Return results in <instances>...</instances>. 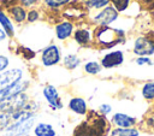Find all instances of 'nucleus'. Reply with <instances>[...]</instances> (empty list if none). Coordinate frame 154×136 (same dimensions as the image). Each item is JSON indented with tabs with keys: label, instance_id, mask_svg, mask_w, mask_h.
Instances as JSON below:
<instances>
[{
	"label": "nucleus",
	"instance_id": "11",
	"mask_svg": "<svg viewBox=\"0 0 154 136\" xmlns=\"http://www.w3.org/2000/svg\"><path fill=\"white\" fill-rule=\"evenodd\" d=\"M25 78V70L23 67H8L4 72L0 73V90Z\"/></svg>",
	"mask_w": 154,
	"mask_h": 136
},
{
	"label": "nucleus",
	"instance_id": "22",
	"mask_svg": "<svg viewBox=\"0 0 154 136\" xmlns=\"http://www.w3.org/2000/svg\"><path fill=\"white\" fill-rule=\"evenodd\" d=\"M82 69H83V72L89 76H97L103 70L99 60H88L83 64Z\"/></svg>",
	"mask_w": 154,
	"mask_h": 136
},
{
	"label": "nucleus",
	"instance_id": "28",
	"mask_svg": "<svg viewBox=\"0 0 154 136\" xmlns=\"http://www.w3.org/2000/svg\"><path fill=\"white\" fill-rule=\"evenodd\" d=\"M111 4V0H89V2L85 5L87 10L90 12L91 10H95V11H99L106 6H108Z\"/></svg>",
	"mask_w": 154,
	"mask_h": 136
},
{
	"label": "nucleus",
	"instance_id": "29",
	"mask_svg": "<svg viewBox=\"0 0 154 136\" xmlns=\"http://www.w3.org/2000/svg\"><path fill=\"white\" fill-rule=\"evenodd\" d=\"M41 17V12L37 7H31L29 10H26V22L28 23H35L40 19Z\"/></svg>",
	"mask_w": 154,
	"mask_h": 136
},
{
	"label": "nucleus",
	"instance_id": "14",
	"mask_svg": "<svg viewBox=\"0 0 154 136\" xmlns=\"http://www.w3.org/2000/svg\"><path fill=\"white\" fill-rule=\"evenodd\" d=\"M67 108L70 112H72L76 116L85 117L89 112L88 102L83 96H71L67 101Z\"/></svg>",
	"mask_w": 154,
	"mask_h": 136
},
{
	"label": "nucleus",
	"instance_id": "15",
	"mask_svg": "<svg viewBox=\"0 0 154 136\" xmlns=\"http://www.w3.org/2000/svg\"><path fill=\"white\" fill-rule=\"evenodd\" d=\"M26 111H29V110L24 108V110L16 111V112H0V134L4 132L13 122L18 120Z\"/></svg>",
	"mask_w": 154,
	"mask_h": 136
},
{
	"label": "nucleus",
	"instance_id": "31",
	"mask_svg": "<svg viewBox=\"0 0 154 136\" xmlns=\"http://www.w3.org/2000/svg\"><path fill=\"white\" fill-rule=\"evenodd\" d=\"M112 111H113V107H112L111 104L103 102V104H100L99 107H97V113H100V114L103 116V117H107L108 114H111Z\"/></svg>",
	"mask_w": 154,
	"mask_h": 136
},
{
	"label": "nucleus",
	"instance_id": "7",
	"mask_svg": "<svg viewBox=\"0 0 154 136\" xmlns=\"http://www.w3.org/2000/svg\"><path fill=\"white\" fill-rule=\"evenodd\" d=\"M119 18V13L111 6H106L99 11H96L93 16H90V22L95 26H108L114 23Z\"/></svg>",
	"mask_w": 154,
	"mask_h": 136
},
{
	"label": "nucleus",
	"instance_id": "6",
	"mask_svg": "<svg viewBox=\"0 0 154 136\" xmlns=\"http://www.w3.org/2000/svg\"><path fill=\"white\" fill-rule=\"evenodd\" d=\"M31 100L32 99L28 91L17 94L0 102V112H16V111L24 110Z\"/></svg>",
	"mask_w": 154,
	"mask_h": 136
},
{
	"label": "nucleus",
	"instance_id": "26",
	"mask_svg": "<svg viewBox=\"0 0 154 136\" xmlns=\"http://www.w3.org/2000/svg\"><path fill=\"white\" fill-rule=\"evenodd\" d=\"M131 4H132V0H111L109 5L120 14L122 12L128 11Z\"/></svg>",
	"mask_w": 154,
	"mask_h": 136
},
{
	"label": "nucleus",
	"instance_id": "35",
	"mask_svg": "<svg viewBox=\"0 0 154 136\" xmlns=\"http://www.w3.org/2000/svg\"><path fill=\"white\" fill-rule=\"evenodd\" d=\"M6 40H7V36H6V34L4 32V30L0 28V43H1V42H5Z\"/></svg>",
	"mask_w": 154,
	"mask_h": 136
},
{
	"label": "nucleus",
	"instance_id": "21",
	"mask_svg": "<svg viewBox=\"0 0 154 136\" xmlns=\"http://www.w3.org/2000/svg\"><path fill=\"white\" fill-rule=\"evenodd\" d=\"M142 131L138 126L135 128H111L107 136H141Z\"/></svg>",
	"mask_w": 154,
	"mask_h": 136
},
{
	"label": "nucleus",
	"instance_id": "36",
	"mask_svg": "<svg viewBox=\"0 0 154 136\" xmlns=\"http://www.w3.org/2000/svg\"><path fill=\"white\" fill-rule=\"evenodd\" d=\"M152 110H153V111H154V101H153V102H152Z\"/></svg>",
	"mask_w": 154,
	"mask_h": 136
},
{
	"label": "nucleus",
	"instance_id": "9",
	"mask_svg": "<svg viewBox=\"0 0 154 136\" xmlns=\"http://www.w3.org/2000/svg\"><path fill=\"white\" fill-rule=\"evenodd\" d=\"M112 128H135L138 126L140 119L135 116L124 113V112H114L108 119Z\"/></svg>",
	"mask_w": 154,
	"mask_h": 136
},
{
	"label": "nucleus",
	"instance_id": "10",
	"mask_svg": "<svg viewBox=\"0 0 154 136\" xmlns=\"http://www.w3.org/2000/svg\"><path fill=\"white\" fill-rule=\"evenodd\" d=\"M30 85H31V79L25 77V78L18 81V82H16V83L4 88V89H1L0 90V102H2L4 100H6V99H8L11 96L17 95V94L28 91Z\"/></svg>",
	"mask_w": 154,
	"mask_h": 136
},
{
	"label": "nucleus",
	"instance_id": "33",
	"mask_svg": "<svg viewBox=\"0 0 154 136\" xmlns=\"http://www.w3.org/2000/svg\"><path fill=\"white\" fill-rule=\"evenodd\" d=\"M10 65H11V59L5 54H0V73L7 70Z\"/></svg>",
	"mask_w": 154,
	"mask_h": 136
},
{
	"label": "nucleus",
	"instance_id": "17",
	"mask_svg": "<svg viewBox=\"0 0 154 136\" xmlns=\"http://www.w3.org/2000/svg\"><path fill=\"white\" fill-rule=\"evenodd\" d=\"M5 11L13 23L20 25V24H24L26 22V10L24 7H22L20 5L16 4L13 6H10Z\"/></svg>",
	"mask_w": 154,
	"mask_h": 136
},
{
	"label": "nucleus",
	"instance_id": "23",
	"mask_svg": "<svg viewBox=\"0 0 154 136\" xmlns=\"http://www.w3.org/2000/svg\"><path fill=\"white\" fill-rule=\"evenodd\" d=\"M141 95L148 102L154 101V79L146 81L141 85Z\"/></svg>",
	"mask_w": 154,
	"mask_h": 136
},
{
	"label": "nucleus",
	"instance_id": "32",
	"mask_svg": "<svg viewBox=\"0 0 154 136\" xmlns=\"http://www.w3.org/2000/svg\"><path fill=\"white\" fill-rule=\"evenodd\" d=\"M41 0H17V4L24 7L25 10H29L31 7H36L40 4Z\"/></svg>",
	"mask_w": 154,
	"mask_h": 136
},
{
	"label": "nucleus",
	"instance_id": "3",
	"mask_svg": "<svg viewBox=\"0 0 154 136\" xmlns=\"http://www.w3.org/2000/svg\"><path fill=\"white\" fill-rule=\"evenodd\" d=\"M132 53L135 57L154 55V31H148L144 35L137 36L134 40Z\"/></svg>",
	"mask_w": 154,
	"mask_h": 136
},
{
	"label": "nucleus",
	"instance_id": "30",
	"mask_svg": "<svg viewBox=\"0 0 154 136\" xmlns=\"http://www.w3.org/2000/svg\"><path fill=\"white\" fill-rule=\"evenodd\" d=\"M134 63L137 66H152V65H154V60L149 57H136L134 59Z\"/></svg>",
	"mask_w": 154,
	"mask_h": 136
},
{
	"label": "nucleus",
	"instance_id": "12",
	"mask_svg": "<svg viewBox=\"0 0 154 136\" xmlns=\"http://www.w3.org/2000/svg\"><path fill=\"white\" fill-rule=\"evenodd\" d=\"M75 29H76V26L72 22L66 20V19H60L54 25V36L58 41L65 42L72 37Z\"/></svg>",
	"mask_w": 154,
	"mask_h": 136
},
{
	"label": "nucleus",
	"instance_id": "20",
	"mask_svg": "<svg viewBox=\"0 0 154 136\" xmlns=\"http://www.w3.org/2000/svg\"><path fill=\"white\" fill-rule=\"evenodd\" d=\"M138 128L141 131L154 135V111L153 110H149L143 116L142 120H140L138 123Z\"/></svg>",
	"mask_w": 154,
	"mask_h": 136
},
{
	"label": "nucleus",
	"instance_id": "1",
	"mask_svg": "<svg viewBox=\"0 0 154 136\" xmlns=\"http://www.w3.org/2000/svg\"><path fill=\"white\" fill-rule=\"evenodd\" d=\"M93 46L99 49H111L126 41V31L114 26H95L93 29Z\"/></svg>",
	"mask_w": 154,
	"mask_h": 136
},
{
	"label": "nucleus",
	"instance_id": "4",
	"mask_svg": "<svg viewBox=\"0 0 154 136\" xmlns=\"http://www.w3.org/2000/svg\"><path fill=\"white\" fill-rule=\"evenodd\" d=\"M61 49L57 43H49L40 52V61L43 67H53L61 63Z\"/></svg>",
	"mask_w": 154,
	"mask_h": 136
},
{
	"label": "nucleus",
	"instance_id": "8",
	"mask_svg": "<svg viewBox=\"0 0 154 136\" xmlns=\"http://www.w3.org/2000/svg\"><path fill=\"white\" fill-rule=\"evenodd\" d=\"M102 69L105 70H111V69H116V67H119L124 64L125 61V54H124V51L122 49H113V51H109L107 53H105L101 59L99 60Z\"/></svg>",
	"mask_w": 154,
	"mask_h": 136
},
{
	"label": "nucleus",
	"instance_id": "27",
	"mask_svg": "<svg viewBox=\"0 0 154 136\" xmlns=\"http://www.w3.org/2000/svg\"><path fill=\"white\" fill-rule=\"evenodd\" d=\"M16 53L18 55H20L23 59L28 60V61L31 60V59H34L36 57V52L34 49L29 48V47H25V46H18L16 48Z\"/></svg>",
	"mask_w": 154,
	"mask_h": 136
},
{
	"label": "nucleus",
	"instance_id": "16",
	"mask_svg": "<svg viewBox=\"0 0 154 136\" xmlns=\"http://www.w3.org/2000/svg\"><path fill=\"white\" fill-rule=\"evenodd\" d=\"M31 136H58V132L52 123L36 122L31 130Z\"/></svg>",
	"mask_w": 154,
	"mask_h": 136
},
{
	"label": "nucleus",
	"instance_id": "5",
	"mask_svg": "<svg viewBox=\"0 0 154 136\" xmlns=\"http://www.w3.org/2000/svg\"><path fill=\"white\" fill-rule=\"evenodd\" d=\"M41 94H42V97L43 100L46 101L47 106L52 110V111H60L64 108V101H63V97L58 90V88L54 85V84H45L42 87V90H41Z\"/></svg>",
	"mask_w": 154,
	"mask_h": 136
},
{
	"label": "nucleus",
	"instance_id": "24",
	"mask_svg": "<svg viewBox=\"0 0 154 136\" xmlns=\"http://www.w3.org/2000/svg\"><path fill=\"white\" fill-rule=\"evenodd\" d=\"M41 1L46 8L51 10V11H58V10H63L72 0H41Z\"/></svg>",
	"mask_w": 154,
	"mask_h": 136
},
{
	"label": "nucleus",
	"instance_id": "13",
	"mask_svg": "<svg viewBox=\"0 0 154 136\" xmlns=\"http://www.w3.org/2000/svg\"><path fill=\"white\" fill-rule=\"evenodd\" d=\"M72 39L75 43H77L79 47L88 48L93 46V29L88 26H78L75 29L72 34Z\"/></svg>",
	"mask_w": 154,
	"mask_h": 136
},
{
	"label": "nucleus",
	"instance_id": "34",
	"mask_svg": "<svg viewBox=\"0 0 154 136\" xmlns=\"http://www.w3.org/2000/svg\"><path fill=\"white\" fill-rule=\"evenodd\" d=\"M137 1H140V6H142L147 11H154V0H137Z\"/></svg>",
	"mask_w": 154,
	"mask_h": 136
},
{
	"label": "nucleus",
	"instance_id": "25",
	"mask_svg": "<svg viewBox=\"0 0 154 136\" xmlns=\"http://www.w3.org/2000/svg\"><path fill=\"white\" fill-rule=\"evenodd\" d=\"M73 136H95L94 131L88 122H83L78 124L73 130Z\"/></svg>",
	"mask_w": 154,
	"mask_h": 136
},
{
	"label": "nucleus",
	"instance_id": "19",
	"mask_svg": "<svg viewBox=\"0 0 154 136\" xmlns=\"http://www.w3.org/2000/svg\"><path fill=\"white\" fill-rule=\"evenodd\" d=\"M65 70L69 71H75L77 70L81 64H82V59L79 55H77L76 53H67L61 58V63H60Z\"/></svg>",
	"mask_w": 154,
	"mask_h": 136
},
{
	"label": "nucleus",
	"instance_id": "18",
	"mask_svg": "<svg viewBox=\"0 0 154 136\" xmlns=\"http://www.w3.org/2000/svg\"><path fill=\"white\" fill-rule=\"evenodd\" d=\"M0 28L4 30L7 39H13L16 36V25L2 8H0Z\"/></svg>",
	"mask_w": 154,
	"mask_h": 136
},
{
	"label": "nucleus",
	"instance_id": "2",
	"mask_svg": "<svg viewBox=\"0 0 154 136\" xmlns=\"http://www.w3.org/2000/svg\"><path fill=\"white\" fill-rule=\"evenodd\" d=\"M38 113H34L31 111H26L18 120L13 122L4 132H1V136H26L31 135V130L34 125L37 122Z\"/></svg>",
	"mask_w": 154,
	"mask_h": 136
}]
</instances>
